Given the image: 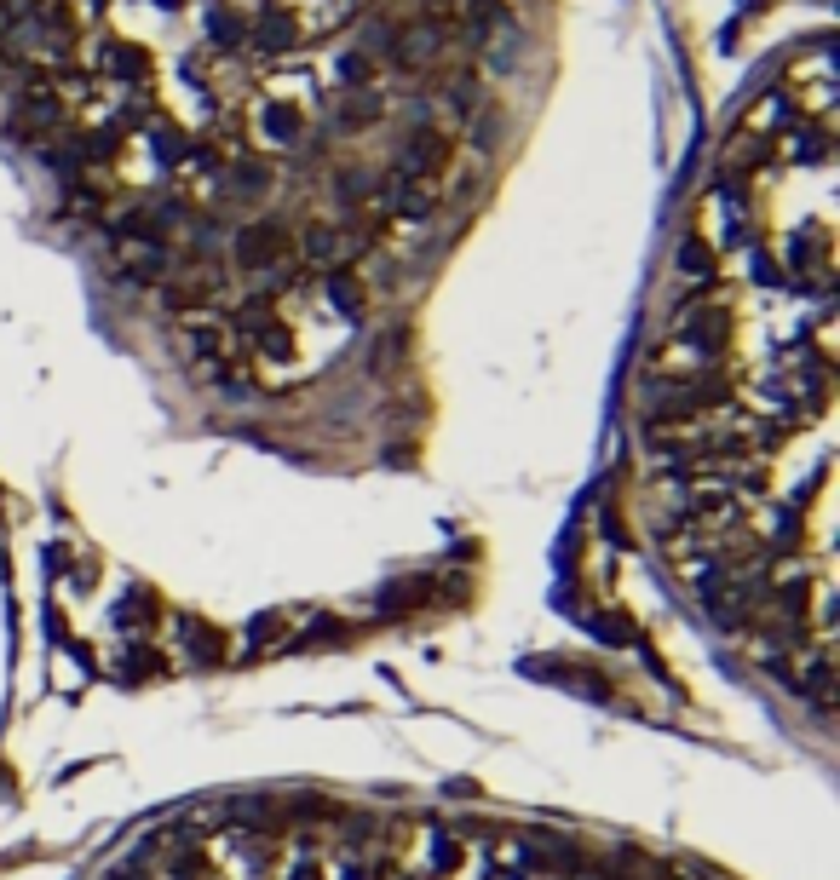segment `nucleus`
<instances>
[{
    "instance_id": "4",
    "label": "nucleus",
    "mask_w": 840,
    "mask_h": 880,
    "mask_svg": "<svg viewBox=\"0 0 840 880\" xmlns=\"http://www.w3.org/2000/svg\"><path fill=\"white\" fill-rule=\"evenodd\" d=\"M248 41H254L259 52H288L300 41V18H294L282 0H265V6L248 12Z\"/></svg>"
},
{
    "instance_id": "12",
    "label": "nucleus",
    "mask_w": 840,
    "mask_h": 880,
    "mask_svg": "<svg viewBox=\"0 0 840 880\" xmlns=\"http://www.w3.org/2000/svg\"><path fill=\"white\" fill-rule=\"evenodd\" d=\"M426 6H432V18H449V6H455V0H426Z\"/></svg>"
},
{
    "instance_id": "8",
    "label": "nucleus",
    "mask_w": 840,
    "mask_h": 880,
    "mask_svg": "<svg viewBox=\"0 0 840 880\" xmlns=\"http://www.w3.org/2000/svg\"><path fill=\"white\" fill-rule=\"evenodd\" d=\"M328 75H334L340 93H346V87H374V81H380V64H374L363 47H340L334 58H328Z\"/></svg>"
},
{
    "instance_id": "1",
    "label": "nucleus",
    "mask_w": 840,
    "mask_h": 880,
    "mask_svg": "<svg viewBox=\"0 0 840 880\" xmlns=\"http://www.w3.org/2000/svg\"><path fill=\"white\" fill-rule=\"evenodd\" d=\"M93 75L98 81H116L121 93L144 98L150 81H156V58H150V47L133 41V35H104L93 47Z\"/></svg>"
},
{
    "instance_id": "9",
    "label": "nucleus",
    "mask_w": 840,
    "mask_h": 880,
    "mask_svg": "<svg viewBox=\"0 0 840 880\" xmlns=\"http://www.w3.org/2000/svg\"><path fill=\"white\" fill-rule=\"evenodd\" d=\"M277 185L271 179V167L259 162V156H242V162H231L225 167V190H236V196H248V202H259L265 190Z\"/></svg>"
},
{
    "instance_id": "7",
    "label": "nucleus",
    "mask_w": 840,
    "mask_h": 880,
    "mask_svg": "<svg viewBox=\"0 0 840 880\" xmlns=\"http://www.w3.org/2000/svg\"><path fill=\"white\" fill-rule=\"evenodd\" d=\"M444 110L461 121V127L472 121V110H484V81H478V70H455L449 75L444 81Z\"/></svg>"
},
{
    "instance_id": "3",
    "label": "nucleus",
    "mask_w": 840,
    "mask_h": 880,
    "mask_svg": "<svg viewBox=\"0 0 840 880\" xmlns=\"http://www.w3.org/2000/svg\"><path fill=\"white\" fill-rule=\"evenodd\" d=\"M236 259H242L248 271L282 265V259H288V231H282L277 219H254V225H242V231H236Z\"/></svg>"
},
{
    "instance_id": "10",
    "label": "nucleus",
    "mask_w": 840,
    "mask_h": 880,
    "mask_svg": "<svg viewBox=\"0 0 840 880\" xmlns=\"http://www.w3.org/2000/svg\"><path fill=\"white\" fill-rule=\"evenodd\" d=\"M461 12H467V29L472 35H484L507 18V0H461Z\"/></svg>"
},
{
    "instance_id": "2",
    "label": "nucleus",
    "mask_w": 840,
    "mask_h": 880,
    "mask_svg": "<svg viewBox=\"0 0 840 880\" xmlns=\"http://www.w3.org/2000/svg\"><path fill=\"white\" fill-rule=\"evenodd\" d=\"M305 104L300 98H282V93H271V98H259L254 104V144H265V150H294V144L305 139Z\"/></svg>"
},
{
    "instance_id": "13",
    "label": "nucleus",
    "mask_w": 840,
    "mask_h": 880,
    "mask_svg": "<svg viewBox=\"0 0 840 880\" xmlns=\"http://www.w3.org/2000/svg\"><path fill=\"white\" fill-rule=\"evenodd\" d=\"M150 6H162V12H179V6H190V0H150Z\"/></svg>"
},
{
    "instance_id": "6",
    "label": "nucleus",
    "mask_w": 840,
    "mask_h": 880,
    "mask_svg": "<svg viewBox=\"0 0 840 880\" xmlns=\"http://www.w3.org/2000/svg\"><path fill=\"white\" fill-rule=\"evenodd\" d=\"M202 29H208L213 47H242L248 41V18L231 0H202Z\"/></svg>"
},
{
    "instance_id": "14",
    "label": "nucleus",
    "mask_w": 840,
    "mask_h": 880,
    "mask_svg": "<svg viewBox=\"0 0 840 880\" xmlns=\"http://www.w3.org/2000/svg\"><path fill=\"white\" fill-rule=\"evenodd\" d=\"M81 6H110V0H81Z\"/></svg>"
},
{
    "instance_id": "11",
    "label": "nucleus",
    "mask_w": 840,
    "mask_h": 880,
    "mask_svg": "<svg viewBox=\"0 0 840 880\" xmlns=\"http://www.w3.org/2000/svg\"><path fill=\"white\" fill-rule=\"evenodd\" d=\"M501 121H507L501 110H478V121H467V139L478 144V150H490V144L501 139Z\"/></svg>"
},
{
    "instance_id": "5",
    "label": "nucleus",
    "mask_w": 840,
    "mask_h": 880,
    "mask_svg": "<svg viewBox=\"0 0 840 880\" xmlns=\"http://www.w3.org/2000/svg\"><path fill=\"white\" fill-rule=\"evenodd\" d=\"M386 116V93L380 87H346V93H334V121L346 127V133H363L374 121Z\"/></svg>"
}]
</instances>
